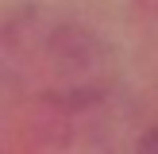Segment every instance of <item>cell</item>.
Instances as JSON below:
<instances>
[]
</instances>
